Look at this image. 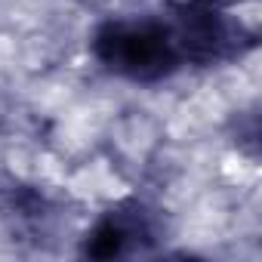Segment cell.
Instances as JSON below:
<instances>
[{
	"mask_svg": "<svg viewBox=\"0 0 262 262\" xmlns=\"http://www.w3.org/2000/svg\"><path fill=\"white\" fill-rule=\"evenodd\" d=\"M96 40L99 56L111 71L136 80L167 74L170 65L182 59L176 37L155 22H111L99 31Z\"/></svg>",
	"mask_w": 262,
	"mask_h": 262,
	"instance_id": "1",
	"label": "cell"
},
{
	"mask_svg": "<svg viewBox=\"0 0 262 262\" xmlns=\"http://www.w3.org/2000/svg\"><path fill=\"white\" fill-rule=\"evenodd\" d=\"M148 237V225L139 216V210H114L96 222L90 231L86 253L93 256H120L129 247H139Z\"/></svg>",
	"mask_w": 262,
	"mask_h": 262,
	"instance_id": "2",
	"label": "cell"
}]
</instances>
